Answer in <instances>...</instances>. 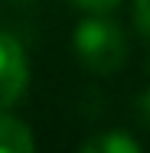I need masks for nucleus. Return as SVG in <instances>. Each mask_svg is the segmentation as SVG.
<instances>
[{
	"instance_id": "obj_1",
	"label": "nucleus",
	"mask_w": 150,
	"mask_h": 153,
	"mask_svg": "<svg viewBox=\"0 0 150 153\" xmlns=\"http://www.w3.org/2000/svg\"><path fill=\"white\" fill-rule=\"evenodd\" d=\"M75 52L91 72H118L127 62V39L121 26H114L104 16H88L75 26Z\"/></svg>"
},
{
	"instance_id": "obj_2",
	"label": "nucleus",
	"mask_w": 150,
	"mask_h": 153,
	"mask_svg": "<svg viewBox=\"0 0 150 153\" xmlns=\"http://www.w3.org/2000/svg\"><path fill=\"white\" fill-rule=\"evenodd\" d=\"M26 85H30V65H26L23 46L0 33V108L16 104Z\"/></svg>"
},
{
	"instance_id": "obj_3",
	"label": "nucleus",
	"mask_w": 150,
	"mask_h": 153,
	"mask_svg": "<svg viewBox=\"0 0 150 153\" xmlns=\"http://www.w3.org/2000/svg\"><path fill=\"white\" fill-rule=\"evenodd\" d=\"M0 153H33V130L10 114H0Z\"/></svg>"
},
{
	"instance_id": "obj_4",
	"label": "nucleus",
	"mask_w": 150,
	"mask_h": 153,
	"mask_svg": "<svg viewBox=\"0 0 150 153\" xmlns=\"http://www.w3.org/2000/svg\"><path fill=\"white\" fill-rule=\"evenodd\" d=\"M78 153H140V147L134 143L131 134H124V130H108V134L91 137Z\"/></svg>"
},
{
	"instance_id": "obj_5",
	"label": "nucleus",
	"mask_w": 150,
	"mask_h": 153,
	"mask_svg": "<svg viewBox=\"0 0 150 153\" xmlns=\"http://www.w3.org/2000/svg\"><path fill=\"white\" fill-rule=\"evenodd\" d=\"M134 23L150 39V0H134Z\"/></svg>"
},
{
	"instance_id": "obj_6",
	"label": "nucleus",
	"mask_w": 150,
	"mask_h": 153,
	"mask_svg": "<svg viewBox=\"0 0 150 153\" xmlns=\"http://www.w3.org/2000/svg\"><path fill=\"white\" fill-rule=\"evenodd\" d=\"M82 10H88V13H108V10H114L121 0H75Z\"/></svg>"
},
{
	"instance_id": "obj_7",
	"label": "nucleus",
	"mask_w": 150,
	"mask_h": 153,
	"mask_svg": "<svg viewBox=\"0 0 150 153\" xmlns=\"http://www.w3.org/2000/svg\"><path fill=\"white\" fill-rule=\"evenodd\" d=\"M137 114H140V121L150 127V88L140 94V98H137Z\"/></svg>"
}]
</instances>
